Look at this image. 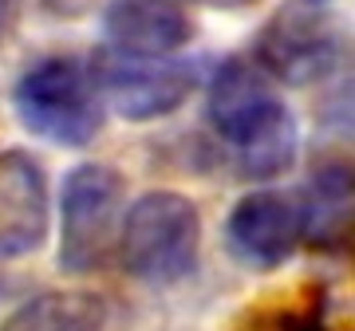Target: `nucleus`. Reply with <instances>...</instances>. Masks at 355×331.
Listing matches in <instances>:
<instances>
[{
  "instance_id": "obj_12",
  "label": "nucleus",
  "mask_w": 355,
  "mask_h": 331,
  "mask_svg": "<svg viewBox=\"0 0 355 331\" xmlns=\"http://www.w3.org/2000/svg\"><path fill=\"white\" fill-rule=\"evenodd\" d=\"M12 20H16V4L12 0H0V44H4L8 32H12Z\"/></svg>"
},
{
  "instance_id": "obj_4",
  "label": "nucleus",
  "mask_w": 355,
  "mask_h": 331,
  "mask_svg": "<svg viewBox=\"0 0 355 331\" xmlns=\"http://www.w3.org/2000/svg\"><path fill=\"white\" fill-rule=\"evenodd\" d=\"M123 178L103 162H83L64 178L60 193V268L95 272L119 244Z\"/></svg>"
},
{
  "instance_id": "obj_1",
  "label": "nucleus",
  "mask_w": 355,
  "mask_h": 331,
  "mask_svg": "<svg viewBox=\"0 0 355 331\" xmlns=\"http://www.w3.org/2000/svg\"><path fill=\"white\" fill-rule=\"evenodd\" d=\"M205 111L214 130L233 146L237 170L245 178L272 181L292 170L300 150V130L257 64L229 60L217 67Z\"/></svg>"
},
{
  "instance_id": "obj_5",
  "label": "nucleus",
  "mask_w": 355,
  "mask_h": 331,
  "mask_svg": "<svg viewBox=\"0 0 355 331\" xmlns=\"http://www.w3.org/2000/svg\"><path fill=\"white\" fill-rule=\"evenodd\" d=\"M253 64L277 83L312 87L340 64V28L316 0H292L261 28Z\"/></svg>"
},
{
  "instance_id": "obj_7",
  "label": "nucleus",
  "mask_w": 355,
  "mask_h": 331,
  "mask_svg": "<svg viewBox=\"0 0 355 331\" xmlns=\"http://www.w3.org/2000/svg\"><path fill=\"white\" fill-rule=\"evenodd\" d=\"M304 241V209L300 193L253 190L225 217V249L245 268L268 272L280 268Z\"/></svg>"
},
{
  "instance_id": "obj_3",
  "label": "nucleus",
  "mask_w": 355,
  "mask_h": 331,
  "mask_svg": "<svg viewBox=\"0 0 355 331\" xmlns=\"http://www.w3.org/2000/svg\"><path fill=\"white\" fill-rule=\"evenodd\" d=\"M16 115L36 138L55 146H87L103 130V99L91 67L76 55L36 60L12 91Z\"/></svg>"
},
{
  "instance_id": "obj_6",
  "label": "nucleus",
  "mask_w": 355,
  "mask_h": 331,
  "mask_svg": "<svg viewBox=\"0 0 355 331\" xmlns=\"http://www.w3.org/2000/svg\"><path fill=\"white\" fill-rule=\"evenodd\" d=\"M99 99L127 123H154L178 111L198 87L193 64L174 55H127L107 48L91 64Z\"/></svg>"
},
{
  "instance_id": "obj_9",
  "label": "nucleus",
  "mask_w": 355,
  "mask_h": 331,
  "mask_svg": "<svg viewBox=\"0 0 355 331\" xmlns=\"http://www.w3.org/2000/svg\"><path fill=\"white\" fill-rule=\"evenodd\" d=\"M103 28L127 55H174L193 39V20L178 0H111Z\"/></svg>"
},
{
  "instance_id": "obj_11",
  "label": "nucleus",
  "mask_w": 355,
  "mask_h": 331,
  "mask_svg": "<svg viewBox=\"0 0 355 331\" xmlns=\"http://www.w3.org/2000/svg\"><path fill=\"white\" fill-rule=\"evenodd\" d=\"M300 209H304V237L312 244L340 241L352 229V170L324 166L300 193Z\"/></svg>"
},
{
  "instance_id": "obj_8",
  "label": "nucleus",
  "mask_w": 355,
  "mask_h": 331,
  "mask_svg": "<svg viewBox=\"0 0 355 331\" xmlns=\"http://www.w3.org/2000/svg\"><path fill=\"white\" fill-rule=\"evenodd\" d=\"M48 241V178L24 150L0 154V256L36 253Z\"/></svg>"
},
{
  "instance_id": "obj_10",
  "label": "nucleus",
  "mask_w": 355,
  "mask_h": 331,
  "mask_svg": "<svg viewBox=\"0 0 355 331\" xmlns=\"http://www.w3.org/2000/svg\"><path fill=\"white\" fill-rule=\"evenodd\" d=\"M107 307L95 292H44L0 323V331H103Z\"/></svg>"
},
{
  "instance_id": "obj_2",
  "label": "nucleus",
  "mask_w": 355,
  "mask_h": 331,
  "mask_svg": "<svg viewBox=\"0 0 355 331\" xmlns=\"http://www.w3.org/2000/svg\"><path fill=\"white\" fill-rule=\"evenodd\" d=\"M202 249V213L186 193L150 190L127 209L119 229V256L135 280L170 288L186 280Z\"/></svg>"
}]
</instances>
